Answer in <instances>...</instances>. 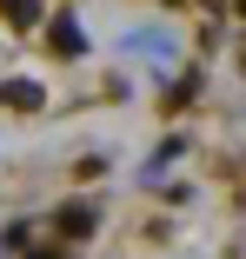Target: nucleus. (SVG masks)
Wrapping results in <instances>:
<instances>
[{
    "label": "nucleus",
    "mask_w": 246,
    "mask_h": 259,
    "mask_svg": "<svg viewBox=\"0 0 246 259\" xmlns=\"http://www.w3.org/2000/svg\"><path fill=\"white\" fill-rule=\"evenodd\" d=\"M0 100H7V107H40V87H33V80H7Z\"/></svg>",
    "instance_id": "1"
},
{
    "label": "nucleus",
    "mask_w": 246,
    "mask_h": 259,
    "mask_svg": "<svg viewBox=\"0 0 246 259\" xmlns=\"http://www.w3.org/2000/svg\"><path fill=\"white\" fill-rule=\"evenodd\" d=\"M239 14H246V0H239Z\"/></svg>",
    "instance_id": "5"
},
{
    "label": "nucleus",
    "mask_w": 246,
    "mask_h": 259,
    "mask_svg": "<svg viewBox=\"0 0 246 259\" xmlns=\"http://www.w3.org/2000/svg\"><path fill=\"white\" fill-rule=\"evenodd\" d=\"M54 47H60V54H80V47H87V40H80V27H73L67 14L54 20Z\"/></svg>",
    "instance_id": "4"
},
{
    "label": "nucleus",
    "mask_w": 246,
    "mask_h": 259,
    "mask_svg": "<svg viewBox=\"0 0 246 259\" xmlns=\"http://www.w3.org/2000/svg\"><path fill=\"white\" fill-rule=\"evenodd\" d=\"M7 7V27H33L40 20V0H0Z\"/></svg>",
    "instance_id": "3"
},
{
    "label": "nucleus",
    "mask_w": 246,
    "mask_h": 259,
    "mask_svg": "<svg viewBox=\"0 0 246 259\" xmlns=\"http://www.w3.org/2000/svg\"><path fill=\"white\" fill-rule=\"evenodd\" d=\"M60 233H67V239L93 233V213H87V206H60Z\"/></svg>",
    "instance_id": "2"
}]
</instances>
